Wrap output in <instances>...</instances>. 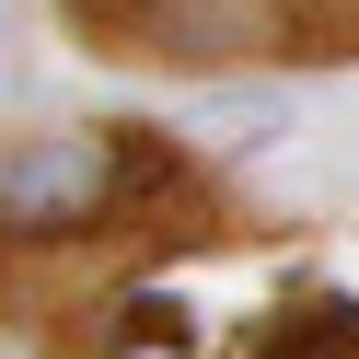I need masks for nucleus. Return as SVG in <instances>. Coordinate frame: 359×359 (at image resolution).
Returning <instances> with one entry per match:
<instances>
[{
	"label": "nucleus",
	"mask_w": 359,
	"mask_h": 359,
	"mask_svg": "<svg viewBox=\"0 0 359 359\" xmlns=\"http://www.w3.org/2000/svg\"><path fill=\"white\" fill-rule=\"evenodd\" d=\"M197 220H209V186L151 128L12 151L0 163V325H70L140 255L197 243Z\"/></svg>",
	"instance_id": "f257e3e1"
},
{
	"label": "nucleus",
	"mask_w": 359,
	"mask_h": 359,
	"mask_svg": "<svg viewBox=\"0 0 359 359\" xmlns=\"http://www.w3.org/2000/svg\"><path fill=\"white\" fill-rule=\"evenodd\" d=\"M70 24L116 58H359V0H70Z\"/></svg>",
	"instance_id": "f03ea898"
}]
</instances>
